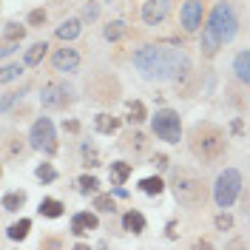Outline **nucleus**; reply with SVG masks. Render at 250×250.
Instances as JSON below:
<instances>
[{"label": "nucleus", "instance_id": "obj_13", "mask_svg": "<svg viewBox=\"0 0 250 250\" xmlns=\"http://www.w3.org/2000/svg\"><path fill=\"white\" fill-rule=\"evenodd\" d=\"M233 71H236V77L242 80V83H248V85H250V48H245V51H239V54H236Z\"/></svg>", "mask_w": 250, "mask_h": 250}, {"label": "nucleus", "instance_id": "obj_2", "mask_svg": "<svg viewBox=\"0 0 250 250\" xmlns=\"http://www.w3.org/2000/svg\"><path fill=\"white\" fill-rule=\"evenodd\" d=\"M190 151L202 159L205 165H216L228 151V137L225 131L213 123H196L190 128Z\"/></svg>", "mask_w": 250, "mask_h": 250}, {"label": "nucleus", "instance_id": "obj_8", "mask_svg": "<svg viewBox=\"0 0 250 250\" xmlns=\"http://www.w3.org/2000/svg\"><path fill=\"white\" fill-rule=\"evenodd\" d=\"M171 15V0H145L142 3V20L148 26H159Z\"/></svg>", "mask_w": 250, "mask_h": 250}, {"label": "nucleus", "instance_id": "obj_16", "mask_svg": "<svg viewBox=\"0 0 250 250\" xmlns=\"http://www.w3.org/2000/svg\"><path fill=\"white\" fill-rule=\"evenodd\" d=\"M131 162H111V171H108V176H111V185H125V179L131 176Z\"/></svg>", "mask_w": 250, "mask_h": 250}, {"label": "nucleus", "instance_id": "obj_28", "mask_svg": "<svg viewBox=\"0 0 250 250\" xmlns=\"http://www.w3.org/2000/svg\"><path fill=\"white\" fill-rule=\"evenodd\" d=\"M23 65H26V62H23ZM23 65H20V62H12V65H6V68H3V74H0V83L6 85V83L17 80L20 74H23Z\"/></svg>", "mask_w": 250, "mask_h": 250}, {"label": "nucleus", "instance_id": "obj_18", "mask_svg": "<svg viewBox=\"0 0 250 250\" xmlns=\"http://www.w3.org/2000/svg\"><path fill=\"white\" fill-rule=\"evenodd\" d=\"M80 31H83V23L71 17V20H65V23H60V26H57V37H60V40H74Z\"/></svg>", "mask_w": 250, "mask_h": 250}, {"label": "nucleus", "instance_id": "obj_20", "mask_svg": "<svg viewBox=\"0 0 250 250\" xmlns=\"http://www.w3.org/2000/svg\"><path fill=\"white\" fill-rule=\"evenodd\" d=\"M46 48H48L46 40L34 43V46L26 51V60H23V62H26V65H40V62H43V57H46Z\"/></svg>", "mask_w": 250, "mask_h": 250}, {"label": "nucleus", "instance_id": "obj_24", "mask_svg": "<svg viewBox=\"0 0 250 250\" xmlns=\"http://www.w3.org/2000/svg\"><path fill=\"white\" fill-rule=\"evenodd\" d=\"M29 228H31L29 219H20V222H15V225H12V228L6 230V236H9V239H15V242H20V239H26Z\"/></svg>", "mask_w": 250, "mask_h": 250}, {"label": "nucleus", "instance_id": "obj_27", "mask_svg": "<svg viewBox=\"0 0 250 250\" xmlns=\"http://www.w3.org/2000/svg\"><path fill=\"white\" fill-rule=\"evenodd\" d=\"M83 159H85V162H83L85 168H97V165H100V156H97V148H94L91 142H83Z\"/></svg>", "mask_w": 250, "mask_h": 250}, {"label": "nucleus", "instance_id": "obj_26", "mask_svg": "<svg viewBox=\"0 0 250 250\" xmlns=\"http://www.w3.org/2000/svg\"><path fill=\"white\" fill-rule=\"evenodd\" d=\"M142 120H145V105H142L140 100L128 103V123H131V125H140Z\"/></svg>", "mask_w": 250, "mask_h": 250}, {"label": "nucleus", "instance_id": "obj_6", "mask_svg": "<svg viewBox=\"0 0 250 250\" xmlns=\"http://www.w3.org/2000/svg\"><path fill=\"white\" fill-rule=\"evenodd\" d=\"M29 145L34 151H43V154H54L57 151V134H54V125L48 117H40L34 120L29 131Z\"/></svg>", "mask_w": 250, "mask_h": 250}, {"label": "nucleus", "instance_id": "obj_36", "mask_svg": "<svg viewBox=\"0 0 250 250\" xmlns=\"http://www.w3.org/2000/svg\"><path fill=\"white\" fill-rule=\"evenodd\" d=\"M62 128H65L68 134H77V131H80V123H77V120H68V123H62Z\"/></svg>", "mask_w": 250, "mask_h": 250}, {"label": "nucleus", "instance_id": "obj_23", "mask_svg": "<svg viewBox=\"0 0 250 250\" xmlns=\"http://www.w3.org/2000/svg\"><path fill=\"white\" fill-rule=\"evenodd\" d=\"M23 34H26V29L9 20V23H6V29H3V40H6V43H20V40H23Z\"/></svg>", "mask_w": 250, "mask_h": 250}, {"label": "nucleus", "instance_id": "obj_17", "mask_svg": "<svg viewBox=\"0 0 250 250\" xmlns=\"http://www.w3.org/2000/svg\"><path fill=\"white\" fill-rule=\"evenodd\" d=\"M94 128H97L100 134H114V131L120 128V120L111 117V114H97V117H94Z\"/></svg>", "mask_w": 250, "mask_h": 250}, {"label": "nucleus", "instance_id": "obj_1", "mask_svg": "<svg viewBox=\"0 0 250 250\" xmlns=\"http://www.w3.org/2000/svg\"><path fill=\"white\" fill-rule=\"evenodd\" d=\"M134 65L145 80H179L190 71L185 51L165 46H142L134 54Z\"/></svg>", "mask_w": 250, "mask_h": 250}, {"label": "nucleus", "instance_id": "obj_15", "mask_svg": "<svg viewBox=\"0 0 250 250\" xmlns=\"http://www.w3.org/2000/svg\"><path fill=\"white\" fill-rule=\"evenodd\" d=\"M123 228L128 230V233L140 236L142 230H145V216H142L140 210H128V213L123 216Z\"/></svg>", "mask_w": 250, "mask_h": 250}, {"label": "nucleus", "instance_id": "obj_4", "mask_svg": "<svg viewBox=\"0 0 250 250\" xmlns=\"http://www.w3.org/2000/svg\"><path fill=\"white\" fill-rule=\"evenodd\" d=\"M242 193V173L236 168H225L216 176V185H213V199L219 208H230L236 202V196Z\"/></svg>", "mask_w": 250, "mask_h": 250}, {"label": "nucleus", "instance_id": "obj_9", "mask_svg": "<svg viewBox=\"0 0 250 250\" xmlns=\"http://www.w3.org/2000/svg\"><path fill=\"white\" fill-rule=\"evenodd\" d=\"M40 103H43V108H65V103H68V88H65V85H57V83H51V85L43 88Z\"/></svg>", "mask_w": 250, "mask_h": 250}, {"label": "nucleus", "instance_id": "obj_22", "mask_svg": "<svg viewBox=\"0 0 250 250\" xmlns=\"http://www.w3.org/2000/svg\"><path fill=\"white\" fill-rule=\"evenodd\" d=\"M162 188H165V182H162L159 176H148V179H142L140 182V190L142 193H148V196H159Z\"/></svg>", "mask_w": 250, "mask_h": 250}, {"label": "nucleus", "instance_id": "obj_3", "mask_svg": "<svg viewBox=\"0 0 250 250\" xmlns=\"http://www.w3.org/2000/svg\"><path fill=\"white\" fill-rule=\"evenodd\" d=\"M171 188H173L176 202L182 205V208H202L205 199H208V190H205V185L190 171H173Z\"/></svg>", "mask_w": 250, "mask_h": 250}, {"label": "nucleus", "instance_id": "obj_10", "mask_svg": "<svg viewBox=\"0 0 250 250\" xmlns=\"http://www.w3.org/2000/svg\"><path fill=\"white\" fill-rule=\"evenodd\" d=\"M51 62H54V71L68 74V71H77L80 54H77V48H57L54 57H51Z\"/></svg>", "mask_w": 250, "mask_h": 250}, {"label": "nucleus", "instance_id": "obj_5", "mask_svg": "<svg viewBox=\"0 0 250 250\" xmlns=\"http://www.w3.org/2000/svg\"><path fill=\"white\" fill-rule=\"evenodd\" d=\"M208 26L222 37V43H230V40L236 37V31H239V20H236L233 9H230L228 3H216V6H213V12H210Z\"/></svg>", "mask_w": 250, "mask_h": 250}, {"label": "nucleus", "instance_id": "obj_35", "mask_svg": "<svg viewBox=\"0 0 250 250\" xmlns=\"http://www.w3.org/2000/svg\"><path fill=\"white\" fill-rule=\"evenodd\" d=\"M97 12H100V9H97L94 3H88V6L83 9V17H85V20H94V17H97Z\"/></svg>", "mask_w": 250, "mask_h": 250}, {"label": "nucleus", "instance_id": "obj_7", "mask_svg": "<svg viewBox=\"0 0 250 250\" xmlns=\"http://www.w3.org/2000/svg\"><path fill=\"white\" fill-rule=\"evenodd\" d=\"M154 134L165 142H179L182 137V123L173 108H159L154 114Z\"/></svg>", "mask_w": 250, "mask_h": 250}, {"label": "nucleus", "instance_id": "obj_19", "mask_svg": "<svg viewBox=\"0 0 250 250\" xmlns=\"http://www.w3.org/2000/svg\"><path fill=\"white\" fill-rule=\"evenodd\" d=\"M37 210H40V216H46V219H60L62 216V202L60 199H43Z\"/></svg>", "mask_w": 250, "mask_h": 250}, {"label": "nucleus", "instance_id": "obj_31", "mask_svg": "<svg viewBox=\"0 0 250 250\" xmlns=\"http://www.w3.org/2000/svg\"><path fill=\"white\" fill-rule=\"evenodd\" d=\"M77 185H80V193H97L100 182H97L94 176H80V179H77Z\"/></svg>", "mask_w": 250, "mask_h": 250}, {"label": "nucleus", "instance_id": "obj_33", "mask_svg": "<svg viewBox=\"0 0 250 250\" xmlns=\"http://www.w3.org/2000/svg\"><path fill=\"white\" fill-rule=\"evenodd\" d=\"M43 23H46V12L43 9H34L29 15V26H43Z\"/></svg>", "mask_w": 250, "mask_h": 250}, {"label": "nucleus", "instance_id": "obj_32", "mask_svg": "<svg viewBox=\"0 0 250 250\" xmlns=\"http://www.w3.org/2000/svg\"><path fill=\"white\" fill-rule=\"evenodd\" d=\"M216 228L219 230H230V228H233V216H230V213H219L216 216Z\"/></svg>", "mask_w": 250, "mask_h": 250}, {"label": "nucleus", "instance_id": "obj_34", "mask_svg": "<svg viewBox=\"0 0 250 250\" xmlns=\"http://www.w3.org/2000/svg\"><path fill=\"white\" fill-rule=\"evenodd\" d=\"M151 165H154V168H159V171H162V168H168V156L156 154L154 159H151Z\"/></svg>", "mask_w": 250, "mask_h": 250}, {"label": "nucleus", "instance_id": "obj_25", "mask_svg": "<svg viewBox=\"0 0 250 250\" xmlns=\"http://www.w3.org/2000/svg\"><path fill=\"white\" fill-rule=\"evenodd\" d=\"M125 31H128V26H125L123 20H114V23H108V26H105V31H103V34H105V40H111V43H114V40L125 37Z\"/></svg>", "mask_w": 250, "mask_h": 250}, {"label": "nucleus", "instance_id": "obj_29", "mask_svg": "<svg viewBox=\"0 0 250 250\" xmlns=\"http://www.w3.org/2000/svg\"><path fill=\"white\" fill-rule=\"evenodd\" d=\"M94 208H97L100 213H114V199H111L108 193H97V196H94Z\"/></svg>", "mask_w": 250, "mask_h": 250}, {"label": "nucleus", "instance_id": "obj_21", "mask_svg": "<svg viewBox=\"0 0 250 250\" xmlns=\"http://www.w3.org/2000/svg\"><path fill=\"white\" fill-rule=\"evenodd\" d=\"M23 205H26V193L23 190H12V193L3 196V210H20Z\"/></svg>", "mask_w": 250, "mask_h": 250}, {"label": "nucleus", "instance_id": "obj_37", "mask_svg": "<svg viewBox=\"0 0 250 250\" xmlns=\"http://www.w3.org/2000/svg\"><path fill=\"white\" fill-rule=\"evenodd\" d=\"M165 236H168V239H176V222H168V228H165Z\"/></svg>", "mask_w": 250, "mask_h": 250}, {"label": "nucleus", "instance_id": "obj_11", "mask_svg": "<svg viewBox=\"0 0 250 250\" xmlns=\"http://www.w3.org/2000/svg\"><path fill=\"white\" fill-rule=\"evenodd\" d=\"M202 26V0H188L182 6V29L196 31Z\"/></svg>", "mask_w": 250, "mask_h": 250}, {"label": "nucleus", "instance_id": "obj_14", "mask_svg": "<svg viewBox=\"0 0 250 250\" xmlns=\"http://www.w3.org/2000/svg\"><path fill=\"white\" fill-rule=\"evenodd\" d=\"M219 46H222V37H219L210 26H205L202 29V51H205V57H213V54L219 51Z\"/></svg>", "mask_w": 250, "mask_h": 250}, {"label": "nucleus", "instance_id": "obj_12", "mask_svg": "<svg viewBox=\"0 0 250 250\" xmlns=\"http://www.w3.org/2000/svg\"><path fill=\"white\" fill-rule=\"evenodd\" d=\"M97 228H100V222H97V216L88 213V210H83V213H74V216H71V233L85 236V233H91V230H97Z\"/></svg>", "mask_w": 250, "mask_h": 250}, {"label": "nucleus", "instance_id": "obj_30", "mask_svg": "<svg viewBox=\"0 0 250 250\" xmlns=\"http://www.w3.org/2000/svg\"><path fill=\"white\" fill-rule=\"evenodd\" d=\"M37 179H40V182H54V179H57V171H54V165H48V162H43V165H37Z\"/></svg>", "mask_w": 250, "mask_h": 250}]
</instances>
